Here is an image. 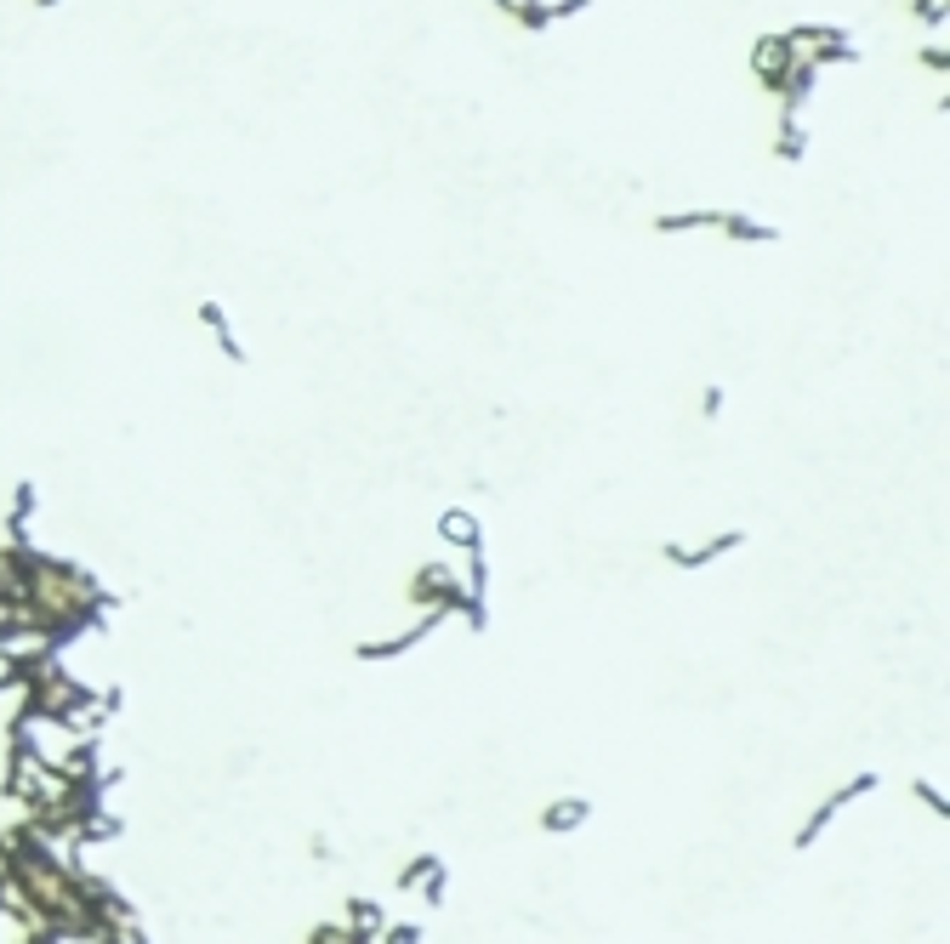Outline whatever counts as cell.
I'll list each match as a JSON object with an SVG mask.
<instances>
[{
	"label": "cell",
	"instance_id": "6da1fadb",
	"mask_svg": "<svg viewBox=\"0 0 950 944\" xmlns=\"http://www.w3.org/2000/svg\"><path fill=\"white\" fill-rule=\"evenodd\" d=\"M785 40H791V52L803 58V63H814V69L854 63V58H860L854 34H848V29H831V23H796V29H785Z\"/></svg>",
	"mask_w": 950,
	"mask_h": 944
},
{
	"label": "cell",
	"instance_id": "7a4b0ae2",
	"mask_svg": "<svg viewBox=\"0 0 950 944\" xmlns=\"http://www.w3.org/2000/svg\"><path fill=\"white\" fill-rule=\"evenodd\" d=\"M570 825H581V803H570V808H553V814H546V831H570Z\"/></svg>",
	"mask_w": 950,
	"mask_h": 944
},
{
	"label": "cell",
	"instance_id": "3957f363",
	"mask_svg": "<svg viewBox=\"0 0 950 944\" xmlns=\"http://www.w3.org/2000/svg\"><path fill=\"white\" fill-rule=\"evenodd\" d=\"M917 18L939 29V23H944V0H917Z\"/></svg>",
	"mask_w": 950,
	"mask_h": 944
}]
</instances>
